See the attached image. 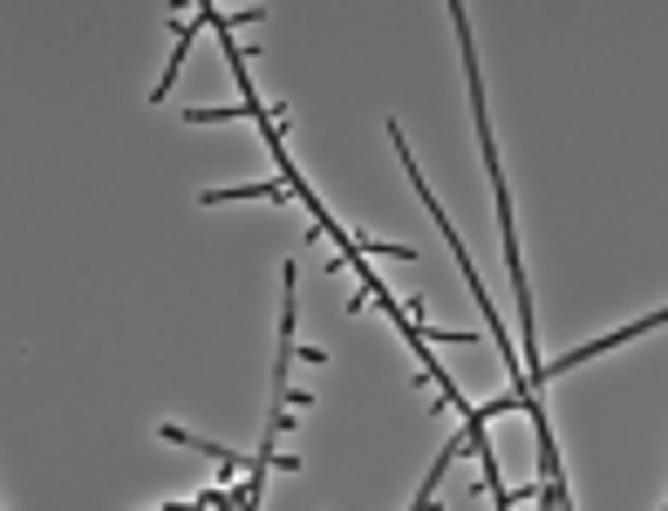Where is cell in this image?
Returning <instances> with one entry per match:
<instances>
[{
  "label": "cell",
  "instance_id": "6da1fadb",
  "mask_svg": "<svg viewBox=\"0 0 668 511\" xmlns=\"http://www.w3.org/2000/svg\"><path fill=\"white\" fill-rule=\"evenodd\" d=\"M233 198H267V204H294L287 185H212L205 191V204H233Z\"/></svg>",
  "mask_w": 668,
  "mask_h": 511
}]
</instances>
